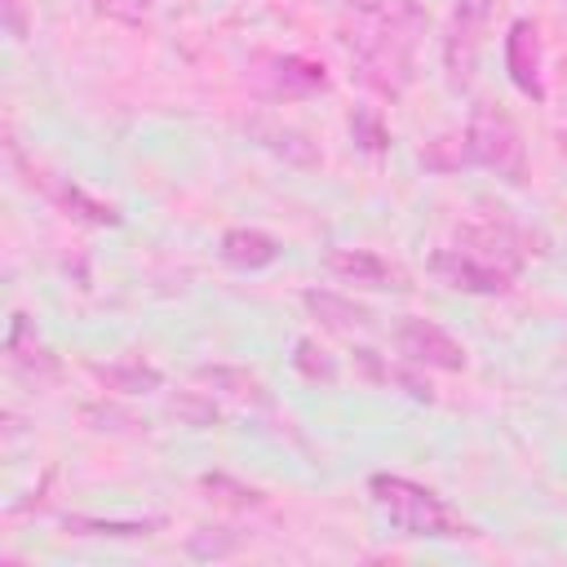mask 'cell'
Listing matches in <instances>:
<instances>
[{
    "label": "cell",
    "mask_w": 567,
    "mask_h": 567,
    "mask_svg": "<svg viewBox=\"0 0 567 567\" xmlns=\"http://www.w3.org/2000/svg\"><path fill=\"white\" fill-rule=\"evenodd\" d=\"M430 27L421 0H372L359 4L354 18L341 27L350 58L359 62L363 84L385 97H399L416 75V44Z\"/></svg>",
    "instance_id": "6da1fadb"
},
{
    "label": "cell",
    "mask_w": 567,
    "mask_h": 567,
    "mask_svg": "<svg viewBox=\"0 0 567 567\" xmlns=\"http://www.w3.org/2000/svg\"><path fill=\"white\" fill-rule=\"evenodd\" d=\"M368 496L372 505L403 532V536H421V540H443V536H474V527H465L443 496H434L430 487L403 478V474H372L368 478Z\"/></svg>",
    "instance_id": "7a4b0ae2"
},
{
    "label": "cell",
    "mask_w": 567,
    "mask_h": 567,
    "mask_svg": "<svg viewBox=\"0 0 567 567\" xmlns=\"http://www.w3.org/2000/svg\"><path fill=\"white\" fill-rule=\"evenodd\" d=\"M465 137H470L474 164H483L487 173H496V177H505L514 186L527 182V142H523L514 115L501 102H474Z\"/></svg>",
    "instance_id": "3957f363"
},
{
    "label": "cell",
    "mask_w": 567,
    "mask_h": 567,
    "mask_svg": "<svg viewBox=\"0 0 567 567\" xmlns=\"http://www.w3.org/2000/svg\"><path fill=\"white\" fill-rule=\"evenodd\" d=\"M248 84L266 102H301L328 89V71L301 53H261L248 66Z\"/></svg>",
    "instance_id": "277c9868"
},
{
    "label": "cell",
    "mask_w": 567,
    "mask_h": 567,
    "mask_svg": "<svg viewBox=\"0 0 567 567\" xmlns=\"http://www.w3.org/2000/svg\"><path fill=\"white\" fill-rule=\"evenodd\" d=\"M492 22V0H456L452 18H447V35H443V71L452 89H470L478 53H483V35Z\"/></svg>",
    "instance_id": "5b68a950"
},
{
    "label": "cell",
    "mask_w": 567,
    "mask_h": 567,
    "mask_svg": "<svg viewBox=\"0 0 567 567\" xmlns=\"http://www.w3.org/2000/svg\"><path fill=\"white\" fill-rule=\"evenodd\" d=\"M394 346H399V354H403L408 363H416V368L465 372V363H470L465 346H461L447 328H439L434 319H421V315H408V319L394 328Z\"/></svg>",
    "instance_id": "8992f818"
},
{
    "label": "cell",
    "mask_w": 567,
    "mask_h": 567,
    "mask_svg": "<svg viewBox=\"0 0 567 567\" xmlns=\"http://www.w3.org/2000/svg\"><path fill=\"white\" fill-rule=\"evenodd\" d=\"M430 275H434L443 288L470 292V297H501V292H509V284H514V275H505L501 266H492V261H483V257H474V252H465V248H439V252L430 257Z\"/></svg>",
    "instance_id": "52a82bcc"
},
{
    "label": "cell",
    "mask_w": 567,
    "mask_h": 567,
    "mask_svg": "<svg viewBox=\"0 0 567 567\" xmlns=\"http://www.w3.org/2000/svg\"><path fill=\"white\" fill-rule=\"evenodd\" d=\"M505 75L509 84L532 97L545 102V80H540V27L532 18H514L505 31Z\"/></svg>",
    "instance_id": "ba28073f"
},
{
    "label": "cell",
    "mask_w": 567,
    "mask_h": 567,
    "mask_svg": "<svg viewBox=\"0 0 567 567\" xmlns=\"http://www.w3.org/2000/svg\"><path fill=\"white\" fill-rule=\"evenodd\" d=\"M461 248L474 252V257H483V261H492V266H501L505 275H518L523 261L532 252H540V248H532V235L527 230L505 226V221L501 226H470V230H461Z\"/></svg>",
    "instance_id": "9c48e42d"
},
{
    "label": "cell",
    "mask_w": 567,
    "mask_h": 567,
    "mask_svg": "<svg viewBox=\"0 0 567 567\" xmlns=\"http://www.w3.org/2000/svg\"><path fill=\"white\" fill-rule=\"evenodd\" d=\"M301 306L323 323V328H332V332H346V337H354V332H368L372 323H377V315L368 310V306H359L354 297H346V292H332V288H306L301 292Z\"/></svg>",
    "instance_id": "30bf717a"
},
{
    "label": "cell",
    "mask_w": 567,
    "mask_h": 567,
    "mask_svg": "<svg viewBox=\"0 0 567 567\" xmlns=\"http://www.w3.org/2000/svg\"><path fill=\"white\" fill-rule=\"evenodd\" d=\"M323 266H328L337 279L359 284V288H403L399 275H394V266H390L385 257L368 252V248H332V252L323 257Z\"/></svg>",
    "instance_id": "8fae6325"
},
{
    "label": "cell",
    "mask_w": 567,
    "mask_h": 567,
    "mask_svg": "<svg viewBox=\"0 0 567 567\" xmlns=\"http://www.w3.org/2000/svg\"><path fill=\"white\" fill-rule=\"evenodd\" d=\"M221 261L235 266V270H244V275L266 270V266L279 261V239L266 235V230H257V226H230L221 235Z\"/></svg>",
    "instance_id": "7c38bea8"
},
{
    "label": "cell",
    "mask_w": 567,
    "mask_h": 567,
    "mask_svg": "<svg viewBox=\"0 0 567 567\" xmlns=\"http://www.w3.org/2000/svg\"><path fill=\"white\" fill-rule=\"evenodd\" d=\"M248 133H252L266 151H275L279 159H288V164H297V168H319V164H323L319 146H315L301 128H292V124H279V120H248Z\"/></svg>",
    "instance_id": "4fadbf2b"
},
{
    "label": "cell",
    "mask_w": 567,
    "mask_h": 567,
    "mask_svg": "<svg viewBox=\"0 0 567 567\" xmlns=\"http://www.w3.org/2000/svg\"><path fill=\"white\" fill-rule=\"evenodd\" d=\"M4 350H9V359H13L22 372H31V377H53V372H58V359H53L49 346L35 337V328H31V319H27L22 310H18L13 323H9Z\"/></svg>",
    "instance_id": "5bb4252c"
},
{
    "label": "cell",
    "mask_w": 567,
    "mask_h": 567,
    "mask_svg": "<svg viewBox=\"0 0 567 567\" xmlns=\"http://www.w3.org/2000/svg\"><path fill=\"white\" fill-rule=\"evenodd\" d=\"M40 190L58 204V208H66L71 217H80V221H89V226H120L124 217L111 208V204H102V199H93V195H84L75 182H58V177H40Z\"/></svg>",
    "instance_id": "9a60e30c"
},
{
    "label": "cell",
    "mask_w": 567,
    "mask_h": 567,
    "mask_svg": "<svg viewBox=\"0 0 567 567\" xmlns=\"http://www.w3.org/2000/svg\"><path fill=\"white\" fill-rule=\"evenodd\" d=\"M89 372L106 385V390H120V394H151L164 385V372L155 363H142V359H120V363H89Z\"/></svg>",
    "instance_id": "2e32d148"
},
{
    "label": "cell",
    "mask_w": 567,
    "mask_h": 567,
    "mask_svg": "<svg viewBox=\"0 0 567 567\" xmlns=\"http://www.w3.org/2000/svg\"><path fill=\"white\" fill-rule=\"evenodd\" d=\"M62 527L71 536H102V540H142L164 527V518H89V514H66Z\"/></svg>",
    "instance_id": "e0dca14e"
},
{
    "label": "cell",
    "mask_w": 567,
    "mask_h": 567,
    "mask_svg": "<svg viewBox=\"0 0 567 567\" xmlns=\"http://www.w3.org/2000/svg\"><path fill=\"white\" fill-rule=\"evenodd\" d=\"M195 377L208 381L217 394H226V399H235V403H252V408H261V403L270 399L266 385H261V377L248 372V368H226V363H217V368H199Z\"/></svg>",
    "instance_id": "ac0fdd59"
},
{
    "label": "cell",
    "mask_w": 567,
    "mask_h": 567,
    "mask_svg": "<svg viewBox=\"0 0 567 567\" xmlns=\"http://www.w3.org/2000/svg\"><path fill=\"white\" fill-rule=\"evenodd\" d=\"M416 159H421L430 173H461L465 164H474V155H470V137H465V133H439L434 142L421 146Z\"/></svg>",
    "instance_id": "d6986e66"
},
{
    "label": "cell",
    "mask_w": 567,
    "mask_h": 567,
    "mask_svg": "<svg viewBox=\"0 0 567 567\" xmlns=\"http://www.w3.org/2000/svg\"><path fill=\"white\" fill-rule=\"evenodd\" d=\"M292 368H297L306 381H315V385H332V381H337V363H332L310 337H301V341L292 346Z\"/></svg>",
    "instance_id": "ffe728a7"
},
{
    "label": "cell",
    "mask_w": 567,
    "mask_h": 567,
    "mask_svg": "<svg viewBox=\"0 0 567 567\" xmlns=\"http://www.w3.org/2000/svg\"><path fill=\"white\" fill-rule=\"evenodd\" d=\"M350 133H354V142H359L363 151H372V155H381V151L390 146V128L381 124L377 111H354V115H350Z\"/></svg>",
    "instance_id": "44dd1931"
},
{
    "label": "cell",
    "mask_w": 567,
    "mask_h": 567,
    "mask_svg": "<svg viewBox=\"0 0 567 567\" xmlns=\"http://www.w3.org/2000/svg\"><path fill=\"white\" fill-rule=\"evenodd\" d=\"M226 527H199L195 536H190V554L195 558H226V554H235L239 549V536H221Z\"/></svg>",
    "instance_id": "7402d4cb"
},
{
    "label": "cell",
    "mask_w": 567,
    "mask_h": 567,
    "mask_svg": "<svg viewBox=\"0 0 567 567\" xmlns=\"http://www.w3.org/2000/svg\"><path fill=\"white\" fill-rule=\"evenodd\" d=\"M173 412L186 416L190 425H213V421H217V408H213L208 399H199V394H182V399H173Z\"/></svg>",
    "instance_id": "603a6c76"
},
{
    "label": "cell",
    "mask_w": 567,
    "mask_h": 567,
    "mask_svg": "<svg viewBox=\"0 0 567 567\" xmlns=\"http://www.w3.org/2000/svg\"><path fill=\"white\" fill-rule=\"evenodd\" d=\"M102 9H106V13H115V18L137 22V18L151 9V0H102Z\"/></svg>",
    "instance_id": "cb8c5ba5"
},
{
    "label": "cell",
    "mask_w": 567,
    "mask_h": 567,
    "mask_svg": "<svg viewBox=\"0 0 567 567\" xmlns=\"http://www.w3.org/2000/svg\"><path fill=\"white\" fill-rule=\"evenodd\" d=\"M4 18H9V35L27 40V18H22V0H4Z\"/></svg>",
    "instance_id": "d4e9b609"
},
{
    "label": "cell",
    "mask_w": 567,
    "mask_h": 567,
    "mask_svg": "<svg viewBox=\"0 0 567 567\" xmlns=\"http://www.w3.org/2000/svg\"><path fill=\"white\" fill-rule=\"evenodd\" d=\"M346 4H350V9H359V4H372V0H346Z\"/></svg>",
    "instance_id": "484cf974"
}]
</instances>
